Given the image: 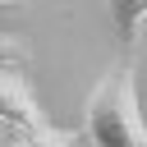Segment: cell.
I'll return each mask as SVG.
<instances>
[{"label":"cell","instance_id":"cell-1","mask_svg":"<svg viewBox=\"0 0 147 147\" xmlns=\"http://www.w3.org/2000/svg\"><path fill=\"white\" fill-rule=\"evenodd\" d=\"M83 133L92 147H147V129L138 115V87H133V60L124 55L101 74V83L87 96Z\"/></svg>","mask_w":147,"mask_h":147},{"label":"cell","instance_id":"cell-2","mask_svg":"<svg viewBox=\"0 0 147 147\" xmlns=\"http://www.w3.org/2000/svg\"><path fill=\"white\" fill-rule=\"evenodd\" d=\"M0 124H9L18 133L46 129V115H41V106H37V96L18 69H0Z\"/></svg>","mask_w":147,"mask_h":147},{"label":"cell","instance_id":"cell-3","mask_svg":"<svg viewBox=\"0 0 147 147\" xmlns=\"http://www.w3.org/2000/svg\"><path fill=\"white\" fill-rule=\"evenodd\" d=\"M147 23V0H110V28H115V37H119V46H124V55L133 51V41H138V28Z\"/></svg>","mask_w":147,"mask_h":147},{"label":"cell","instance_id":"cell-4","mask_svg":"<svg viewBox=\"0 0 147 147\" xmlns=\"http://www.w3.org/2000/svg\"><path fill=\"white\" fill-rule=\"evenodd\" d=\"M23 147H78V133H64V129H41V133H28Z\"/></svg>","mask_w":147,"mask_h":147},{"label":"cell","instance_id":"cell-5","mask_svg":"<svg viewBox=\"0 0 147 147\" xmlns=\"http://www.w3.org/2000/svg\"><path fill=\"white\" fill-rule=\"evenodd\" d=\"M28 64V46L9 32H0V69H23Z\"/></svg>","mask_w":147,"mask_h":147},{"label":"cell","instance_id":"cell-6","mask_svg":"<svg viewBox=\"0 0 147 147\" xmlns=\"http://www.w3.org/2000/svg\"><path fill=\"white\" fill-rule=\"evenodd\" d=\"M0 5H18V0H0Z\"/></svg>","mask_w":147,"mask_h":147}]
</instances>
